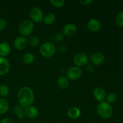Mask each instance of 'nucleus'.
<instances>
[{"mask_svg": "<svg viewBox=\"0 0 123 123\" xmlns=\"http://www.w3.org/2000/svg\"><path fill=\"white\" fill-rule=\"evenodd\" d=\"M35 56L32 53H26L23 56L22 61L25 64H31L34 61Z\"/></svg>", "mask_w": 123, "mask_h": 123, "instance_id": "412c9836", "label": "nucleus"}, {"mask_svg": "<svg viewBox=\"0 0 123 123\" xmlns=\"http://www.w3.org/2000/svg\"><path fill=\"white\" fill-rule=\"evenodd\" d=\"M86 71L88 73H92L94 71V68L92 64H87L86 67Z\"/></svg>", "mask_w": 123, "mask_h": 123, "instance_id": "7c9ffc66", "label": "nucleus"}, {"mask_svg": "<svg viewBox=\"0 0 123 123\" xmlns=\"http://www.w3.org/2000/svg\"><path fill=\"white\" fill-rule=\"evenodd\" d=\"M1 123H13V121L10 118L6 117L1 120Z\"/></svg>", "mask_w": 123, "mask_h": 123, "instance_id": "c756f323", "label": "nucleus"}, {"mask_svg": "<svg viewBox=\"0 0 123 123\" xmlns=\"http://www.w3.org/2000/svg\"><path fill=\"white\" fill-rule=\"evenodd\" d=\"M24 114L25 117H27L30 118H36L38 116L39 112L37 108L30 106L25 108L24 110Z\"/></svg>", "mask_w": 123, "mask_h": 123, "instance_id": "4468645a", "label": "nucleus"}, {"mask_svg": "<svg viewBox=\"0 0 123 123\" xmlns=\"http://www.w3.org/2000/svg\"><path fill=\"white\" fill-rule=\"evenodd\" d=\"M10 65L9 61L4 57L0 56V76L7 74L10 70Z\"/></svg>", "mask_w": 123, "mask_h": 123, "instance_id": "ddd939ff", "label": "nucleus"}, {"mask_svg": "<svg viewBox=\"0 0 123 123\" xmlns=\"http://www.w3.org/2000/svg\"><path fill=\"white\" fill-rule=\"evenodd\" d=\"M82 74V70L78 66H73L67 70L66 76L68 79L71 80H76L80 79Z\"/></svg>", "mask_w": 123, "mask_h": 123, "instance_id": "423d86ee", "label": "nucleus"}, {"mask_svg": "<svg viewBox=\"0 0 123 123\" xmlns=\"http://www.w3.org/2000/svg\"><path fill=\"white\" fill-rule=\"evenodd\" d=\"M18 30L23 37L30 36L34 30V23L31 20H24L19 25Z\"/></svg>", "mask_w": 123, "mask_h": 123, "instance_id": "7ed1b4c3", "label": "nucleus"}, {"mask_svg": "<svg viewBox=\"0 0 123 123\" xmlns=\"http://www.w3.org/2000/svg\"><path fill=\"white\" fill-rule=\"evenodd\" d=\"M9 88L6 84H2L0 85V97L1 98L6 97L9 94Z\"/></svg>", "mask_w": 123, "mask_h": 123, "instance_id": "5701e85b", "label": "nucleus"}, {"mask_svg": "<svg viewBox=\"0 0 123 123\" xmlns=\"http://www.w3.org/2000/svg\"><path fill=\"white\" fill-rule=\"evenodd\" d=\"M28 44L32 47H36L39 44L40 40L37 37L35 36H30L27 38Z\"/></svg>", "mask_w": 123, "mask_h": 123, "instance_id": "4be33fe9", "label": "nucleus"}, {"mask_svg": "<svg viewBox=\"0 0 123 123\" xmlns=\"http://www.w3.org/2000/svg\"><path fill=\"white\" fill-rule=\"evenodd\" d=\"M86 26L88 30L92 32H97L100 31L102 24L96 19H91L88 21Z\"/></svg>", "mask_w": 123, "mask_h": 123, "instance_id": "1a4fd4ad", "label": "nucleus"}, {"mask_svg": "<svg viewBox=\"0 0 123 123\" xmlns=\"http://www.w3.org/2000/svg\"><path fill=\"white\" fill-rule=\"evenodd\" d=\"M27 45V39L23 36H18L14 41V48L18 50H24L26 48Z\"/></svg>", "mask_w": 123, "mask_h": 123, "instance_id": "9d476101", "label": "nucleus"}, {"mask_svg": "<svg viewBox=\"0 0 123 123\" xmlns=\"http://www.w3.org/2000/svg\"><path fill=\"white\" fill-rule=\"evenodd\" d=\"M105 57V55L102 53L100 52H95L91 55L90 57V61L92 62V64L96 66H99L104 62Z\"/></svg>", "mask_w": 123, "mask_h": 123, "instance_id": "9b49d317", "label": "nucleus"}, {"mask_svg": "<svg viewBox=\"0 0 123 123\" xmlns=\"http://www.w3.org/2000/svg\"><path fill=\"white\" fill-rule=\"evenodd\" d=\"M30 18L32 22H42L44 18L42 9L38 7H32L30 11Z\"/></svg>", "mask_w": 123, "mask_h": 123, "instance_id": "39448f33", "label": "nucleus"}, {"mask_svg": "<svg viewBox=\"0 0 123 123\" xmlns=\"http://www.w3.org/2000/svg\"><path fill=\"white\" fill-rule=\"evenodd\" d=\"M116 22L120 26H123V12H120L117 14L116 18Z\"/></svg>", "mask_w": 123, "mask_h": 123, "instance_id": "a878e982", "label": "nucleus"}, {"mask_svg": "<svg viewBox=\"0 0 123 123\" xmlns=\"http://www.w3.org/2000/svg\"><path fill=\"white\" fill-rule=\"evenodd\" d=\"M79 3L82 6H89L93 2L92 0H80L79 1Z\"/></svg>", "mask_w": 123, "mask_h": 123, "instance_id": "c85d7f7f", "label": "nucleus"}, {"mask_svg": "<svg viewBox=\"0 0 123 123\" xmlns=\"http://www.w3.org/2000/svg\"><path fill=\"white\" fill-rule=\"evenodd\" d=\"M50 2L55 7L60 8L64 5L65 1L64 0H50Z\"/></svg>", "mask_w": 123, "mask_h": 123, "instance_id": "393cba45", "label": "nucleus"}, {"mask_svg": "<svg viewBox=\"0 0 123 123\" xmlns=\"http://www.w3.org/2000/svg\"><path fill=\"white\" fill-rule=\"evenodd\" d=\"M78 31L77 26L72 23L66 24L62 28V34L67 37H72L76 35Z\"/></svg>", "mask_w": 123, "mask_h": 123, "instance_id": "6e6552de", "label": "nucleus"}, {"mask_svg": "<svg viewBox=\"0 0 123 123\" xmlns=\"http://www.w3.org/2000/svg\"><path fill=\"white\" fill-rule=\"evenodd\" d=\"M7 26V21L4 18H0V31H3Z\"/></svg>", "mask_w": 123, "mask_h": 123, "instance_id": "bb28decb", "label": "nucleus"}, {"mask_svg": "<svg viewBox=\"0 0 123 123\" xmlns=\"http://www.w3.org/2000/svg\"><path fill=\"white\" fill-rule=\"evenodd\" d=\"M55 52H56V48L51 42H44L40 48V53L43 57H52L55 54Z\"/></svg>", "mask_w": 123, "mask_h": 123, "instance_id": "20e7f679", "label": "nucleus"}, {"mask_svg": "<svg viewBox=\"0 0 123 123\" xmlns=\"http://www.w3.org/2000/svg\"><path fill=\"white\" fill-rule=\"evenodd\" d=\"M11 52L10 46L6 42L0 43V56L6 57L8 56Z\"/></svg>", "mask_w": 123, "mask_h": 123, "instance_id": "dca6fc26", "label": "nucleus"}, {"mask_svg": "<svg viewBox=\"0 0 123 123\" xmlns=\"http://www.w3.org/2000/svg\"><path fill=\"white\" fill-rule=\"evenodd\" d=\"M73 62L76 66L78 67L85 66L88 64L89 58L85 53L79 52L74 55L73 58Z\"/></svg>", "mask_w": 123, "mask_h": 123, "instance_id": "0eeeda50", "label": "nucleus"}, {"mask_svg": "<svg viewBox=\"0 0 123 123\" xmlns=\"http://www.w3.org/2000/svg\"><path fill=\"white\" fill-rule=\"evenodd\" d=\"M9 109L8 103L4 98H0V115L4 114Z\"/></svg>", "mask_w": 123, "mask_h": 123, "instance_id": "aec40b11", "label": "nucleus"}, {"mask_svg": "<svg viewBox=\"0 0 123 123\" xmlns=\"http://www.w3.org/2000/svg\"><path fill=\"white\" fill-rule=\"evenodd\" d=\"M54 38H55V40L57 41V42H61L64 40V36L63 34L61 33V32H58L55 35Z\"/></svg>", "mask_w": 123, "mask_h": 123, "instance_id": "cd10ccee", "label": "nucleus"}, {"mask_svg": "<svg viewBox=\"0 0 123 123\" xmlns=\"http://www.w3.org/2000/svg\"><path fill=\"white\" fill-rule=\"evenodd\" d=\"M22 107L19 105H17L14 106L13 110H14V113L16 115V117L20 120L24 119L25 117V114H24V110L23 109Z\"/></svg>", "mask_w": 123, "mask_h": 123, "instance_id": "6ab92c4d", "label": "nucleus"}, {"mask_svg": "<svg viewBox=\"0 0 123 123\" xmlns=\"http://www.w3.org/2000/svg\"><path fill=\"white\" fill-rule=\"evenodd\" d=\"M58 85L61 90H65L67 88L69 85V80L68 78L64 76L59 77L58 79Z\"/></svg>", "mask_w": 123, "mask_h": 123, "instance_id": "f3484780", "label": "nucleus"}, {"mask_svg": "<svg viewBox=\"0 0 123 123\" xmlns=\"http://www.w3.org/2000/svg\"><path fill=\"white\" fill-rule=\"evenodd\" d=\"M34 93L31 88L23 86L19 90L18 93V100L19 105L26 108L30 106L34 101Z\"/></svg>", "mask_w": 123, "mask_h": 123, "instance_id": "f257e3e1", "label": "nucleus"}, {"mask_svg": "<svg viewBox=\"0 0 123 123\" xmlns=\"http://www.w3.org/2000/svg\"><path fill=\"white\" fill-rule=\"evenodd\" d=\"M81 115V111L77 107H73L70 108L67 111V115L68 117L73 120H76L80 117Z\"/></svg>", "mask_w": 123, "mask_h": 123, "instance_id": "2eb2a0df", "label": "nucleus"}, {"mask_svg": "<svg viewBox=\"0 0 123 123\" xmlns=\"http://www.w3.org/2000/svg\"><path fill=\"white\" fill-rule=\"evenodd\" d=\"M93 96L95 99L100 103L105 100V99L106 98V94L105 90L103 88L100 87V86H97L94 90Z\"/></svg>", "mask_w": 123, "mask_h": 123, "instance_id": "f8f14e48", "label": "nucleus"}, {"mask_svg": "<svg viewBox=\"0 0 123 123\" xmlns=\"http://www.w3.org/2000/svg\"><path fill=\"white\" fill-rule=\"evenodd\" d=\"M97 113L102 118L109 119L113 115L112 107L106 102H100L97 107Z\"/></svg>", "mask_w": 123, "mask_h": 123, "instance_id": "f03ea898", "label": "nucleus"}, {"mask_svg": "<svg viewBox=\"0 0 123 123\" xmlns=\"http://www.w3.org/2000/svg\"><path fill=\"white\" fill-rule=\"evenodd\" d=\"M55 19H56V16H55V14L52 13H48L43 18V22L45 25H49L54 24V22L55 21Z\"/></svg>", "mask_w": 123, "mask_h": 123, "instance_id": "a211bd4d", "label": "nucleus"}, {"mask_svg": "<svg viewBox=\"0 0 123 123\" xmlns=\"http://www.w3.org/2000/svg\"><path fill=\"white\" fill-rule=\"evenodd\" d=\"M117 95L116 93L114 92H109V94L106 95V100L107 102L108 103H115V102L117 100Z\"/></svg>", "mask_w": 123, "mask_h": 123, "instance_id": "b1692460", "label": "nucleus"}]
</instances>
